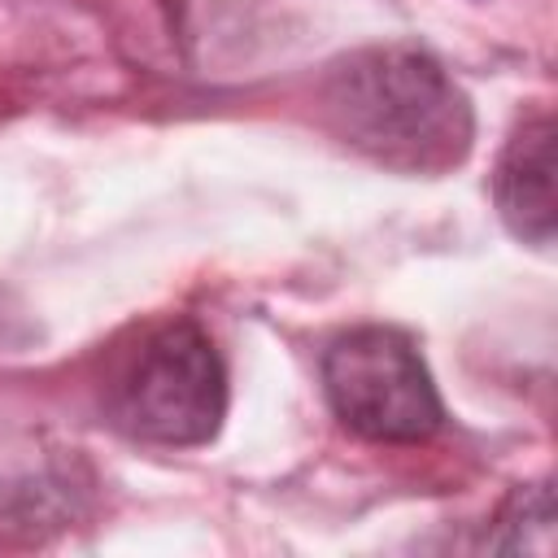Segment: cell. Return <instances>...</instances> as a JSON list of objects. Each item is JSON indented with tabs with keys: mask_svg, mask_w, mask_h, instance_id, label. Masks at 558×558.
I'll return each instance as SVG.
<instances>
[{
	"mask_svg": "<svg viewBox=\"0 0 558 558\" xmlns=\"http://www.w3.org/2000/svg\"><path fill=\"white\" fill-rule=\"evenodd\" d=\"M323 126L357 157L397 174H445L475 144V113L453 74L414 44H371L318 78Z\"/></svg>",
	"mask_w": 558,
	"mask_h": 558,
	"instance_id": "obj_1",
	"label": "cell"
},
{
	"mask_svg": "<svg viewBox=\"0 0 558 558\" xmlns=\"http://www.w3.org/2000/svg\"><path fill=\"white\" fill-rule=\"evenodd\" d=\"M105 418L140 445H209L227 418V366L214 340L192 318L144 331L105 384Z\"/></svg>",
	"mask_w": 558,
	"mask_h": 558,
	"instance_id": "obj_2",
	"label": "cell"
},
{
	"mask_svg": "<svg viewBox=\"0 0 558 558\" xmlns=\"http://www.w3.org/2000/svg\"><path fill=\"white\" fill-rule=\"evenodd\" d=\"M323 392L331 414L362 440L418 445L445 427V401L418 353L397 327H353L323 353Z\"/></svg>",
	"mask_w": 558,
	"mask_h": 558,
	"instance_id": "obj_3",
	"label": "cell"
},
{
	"mask_svg": "<svg viewBox=\"0 0 558 558\" xmlns=\"http://www.w3.org/2000/svg\"><path fill=\"white\" fill-rule=\"evenodd\" d=\"M493 201L510 235L532 248L554 244V113L536 109L514 126L497 157Z\"/></svg>",
	"mask_w": 558,
	"mask_h": 558,
	"instance_id": "obj_4",
	"label": "cell"
},
{
	"mask_svg": "<svg viewBox=\"0 0 558 558\" xmlns=\"http://www.w3.org/2000/svg\"><path fill=\"white\" fill-rule=\"evenodd\" d=\"M484 549L493 554H554V488L549 480L519 484L484 532Z\"/></svg>",
	"mask_w": 558,
	"mask_h": 558,
	"instance_id": "obj_5",
	"label": "cell"
}]
</instances>
